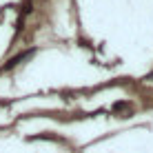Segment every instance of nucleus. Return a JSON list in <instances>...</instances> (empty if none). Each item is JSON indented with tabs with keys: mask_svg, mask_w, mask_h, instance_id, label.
<instances>
[]
</instances>
